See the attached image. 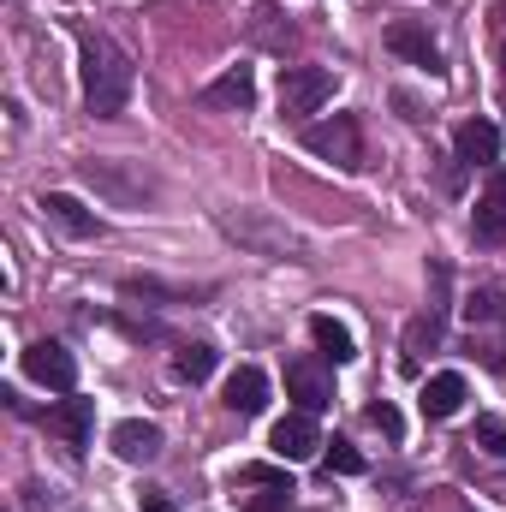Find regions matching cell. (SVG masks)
Here are the masks:
<instances>
[{"label": "cell", "instance_id": "1", "mask_svg": "<svg viewBox=\"0 0 506 512\" xmlns=\"http://www.w3.org/2000/svg\"><path fill=\"white\" fill-rule=\"evenodd\" d=\"M131 54L114 42V36H84V108L96 120H120L131 102Z\"/></svg>", "mask_w": 506, "mask_h": 512}, {"label": "cell", "instance_id": "2", "mask_svg": "<svg viewBox=\"0 0 506 512\" xmlns=\"http://www.w3.org/2000/svg\"><path fill=\"white\" fill-rule=\"evenodd\" d=\"M304 149L322 155V161H334V167H364V131H358L352 114H334V120L304 126Z\"/></svg>", "mask_w": 506, "mask_h": 512}, {"label": "cell", "instance_id": "3", "mask_svg": "<svg viewBox=\"0 0 506 512\" xmlns=\"http://www.w3.org/2000/svg\"><path fill=\"white\" fill-rule=\"evenodd\" d=\"M322 102H334V72L328 66H286L280 72V114L286 120H304Z\"/></svg>", "mask_w": 506, "mask_h": 512}, {"label": "cell", "instance_id": "4", "mask_svg": "<svg viewBox=\"0 0 506 512\" xmlns=\"http://www.w3.org/2000/svg\"><path fill=\"white\" fill-rule=\"evenodd\" d=\"M233 489H239V507L245 512H286V501H292V477L274 471V465H245L233 477Z\"/></svg>", "mask_w": 506, "mask_h": 512}, {"label": "cell", "instance_id": "5", "mask_svg": "<svg viewBox=\"0 0 506 512\" xmlns=\"http://www.w3.org/2000/svg\"><path fill=\"white\" fill-rule=\"evenodd\" d=\"M268 447H274L280 465H304V459H316V447H328V441H322V429H316L310 411H286V417L268 429Z\"/></svg>", "mask_w": 506, "mask_h": 512}, {"label": "cell", "instance_id": "6", "mask_svg": "<svg viewBox=\"0 0 506 512\" xmlns=\"http://www.w3.org/2000/svg\"><path fill=\"white\" fill-rule=\"evenodd\" d=\"M24 376L42 382L48 393H72V387H78V358H72L66 346H54V340H36V346L24 352Z\"/></svg>", "mask_w": 506, "mask_h": 512}, {"label": "cell", "instance_id": "7", "mask_svg": "<svg viewBox=\"0 0 506 512\" xmlns=\"http://www.w3.org/2000/svg\"><path fill=\"white\" fill-rule=\"evenodd\" d=\"M286 393H292V399H298V411H310V417L334 405V382L322 376V364H316V358H292V364H286Z\"/></svg>", "mask_w": 506, "mask_h": 512}, {"label": "cell", "instance_id": "8", "mask_svg": "<svg viewBox=\"0 0 506 512\" xmlns=\"http://www.w3.org/2000/svg\"><path fill=\"white\" fill-rule=\"evenodd\" d=\"M48 429L66 441V447H90V429H96V399H60V405H48Z\"/></svg>", "mask_w": 506, "mask_h": 512}, {"label": "cell", "instance_id": "9", "mask_svg": "<svg viewBox=\"0 0 506 512\" xmlns=\"http://www.w3.org/2000/svg\"><path fill=\"white\" fill-rule=\"evenodd\" d=\"M36 209H42V215H48V221H54L66 239H96V233H102V221H96V215H90L78 197H66V191H48Z\"/></svg>", "mask_w": 506, "mask_h": 512}, {"label": "cell", "instance_id": "10", "mask_svg": "<svg viewBox=\"0 0 506 512\" xmlns=\"http://www.w3.org/2000/svg\"><path fill=\"white\" fill-rule=\"evenodd\" d=\"M453 155L465 167H495L501 161V131L489 126V120H465V126L453 131Z\"/></svg>", "mask_w": 506, "mask_h": 512}, {"label": "cell", "instance_id": "11", "mask_svg": "<svg viewBox=\"0 0 506 512\" xmlns=\"http://www.w3.org/2000/svg\"><path fill=\"white\" fill-rule=\"evenodd\" d=\"M471 233H477V245H506V167L495 173V185H489V191L477 197Z\"/></svg>", "mask_w": 506, "mask_h": 512}, {"label": "cell", "instance_id": "12", "mask_svg": "<svg viewBox=\"0 0 506 512\" xmlns=\"http://www.w3.org/2000/svg\"><path fill=\"white\" fill-rule=\"evenodd\" d=\"M221 399H227V411H239V417H256L262 405H268V376L256 370V364H239L227 387H221Z\"/></svg>", "mask_w": 506, "mask_h": 512}, {"label": "cell", "instance_id": "13", "mask_svg": "<svg viewBox=\"0 0 506 512\" xmlns=\"http://www.w3.org/2000/svg\"><path fill=\"white\" fill-rule=\"evenodd\" d=\"M387 48H393V54H405L411 66H429V72L441 66V54H435V36H429L423 24H411V18H393V24H387Z\"/></svg>", "mask_w": 506, "mask_h": 512}, {"label": "cell", "instance_id": "14", "mask_svg": "<svg viewBox=\"0 0 506 512\" xmlns=\"http://www.w3.org/2000/svg\"><path fill=\"white\" fill-rule=\"evenodd\" d=\"M203 102L209 108H227V114H245L256 102V78H251V66H233V72H221L209 90H203Z\"/></svg>", "mask_w": 506, "mask_h": 512}, {"label": "cell", "instance_id": "15", "mask_svg": "<svg viewBox=\"0 0 506 512\" xmlns=\"http://www.w3.org/2000/svg\"><path fill=\"white\" fill-rule=\"evenodd\" d=\"M417 405H423V417H435V423H441V417H453V411L465 405V376H459V370H441V376H429Z\"/></svg>", "mask_w": 506, "mask_h": 512}, {"label": "cell", "instance_id": "16", "mask_svg": "<svg viewBox=\"0 0 506 512\" xmlns=\"http://www.w3.org/2000/svg\"><path fill=\"white\" fill-rule=\"evenodd\" d=\"M114 453H120L126 465L155 459V453H161V429H155V423H143V417H126V423L114 429Z\"/></svg>", "mask_w": 506, "mask_h": 512}, {"label": "cell", "instance_id": "17", "mask_svg": "<svg viewBox=\"0 0 506 512\" xmlns=\"http://www.w3.org/2000/svg\"><path fill=\"white\" fill-rule=\"evenodd\" d=\"M310 340H316V352H322L328 364H352V358H358L352 328H346V322H334V316H310Z\"/></svg>", "mask_w": 506, "mask_h": 512}, {"label": "cell", "instance_id": "18", "mask_svg": "<svg viewBox=\"0 0 506 512\" xmlns=\"http://www.w3.org/2000/svg\"><path fill=\"white\" fill-rule=\"evenodd\" d=\"M84 179H90L96 191H108L114 203H143V197H149V185H143V179H120L114 161H84Z\"/></svg>", "mask_w": 506, "mask_h": 512}, {"label": "cell", "instance_id": "19", "mask_svg": "<svg viewBox=\"0 0 506 512\" xmlns=\"http://www.w3.org/2000/svg\"><path fill=\"white\" fill-rule=\"evenodd\" d=\"M173 376H179V382H209V376H215V346H179V352H173Z\"/></svg>", "mask_w": 506, "mask_h": 512}, {"label": "cell", "instance_id": "20", "mask_svg": "<svg viewBox=\"0 0 506 512\" xmlns=\"http://www.w3.org/2000/svg\"><path fill=\"white\" fill-rule=\"evenodd\" d=\"M334 471H340V477H358V471H364V453H358L352 441H334V447H328V477H334Z\"/></svg>", "mask_w": 506, "mask_h": 512}, {"label": "cell", "instance_id": "21", "mask_svg": "<svg viewBox=\"0 0 506 512\" xmlns=\"http://www.w3.org/2000/svg\"><path fill=\"white\" fill-rule=\"evenodd\" d=\"M364 417L376 423V429L387 435V441H399V435H405V417H399V411H393L387 399H370V411H364Z\"/></svg>", "mask_w": 506, "mask_h": 512}, {"label": "cell", "instance_id": "22", "mask_svg": "<svg viewBox=\"0 0 506 512\" xmlns=\"http://www.w3.org/2000/svg\"><path fill=\"white\" fill-rule=\"evenodd\" d=\"M477 441H483L495 459H506V417H477Z\"/></svg>", "mask_w": 506, "mask_h": 512}, {"label": "cell", "instance_id": "23", "mask_svg": "<svg viewBox=\"0 0 506 512\" xmlns=\"http://www.w3.org/2000/svg\"><path fill=\"white\" fill-rule=\"evenodd\" d=\"M143 512H173V495L167 489H143V501H137Z\"/></svg>", "mask_w": 506, "mask_h": 512}, {"label": "cell", "instance_id": "24", "mask_svg": "<svg viewBox=\"0 0 506 512\" xmlns=\"http://www.w3.org/2000/svg\"><path fill=\"white\" fill-rule=\"evenodd\" d=\"M501 72H506V48H501Z\"/></svg>", "mask_w": 506, "mask_h": 512}]
</instances>
